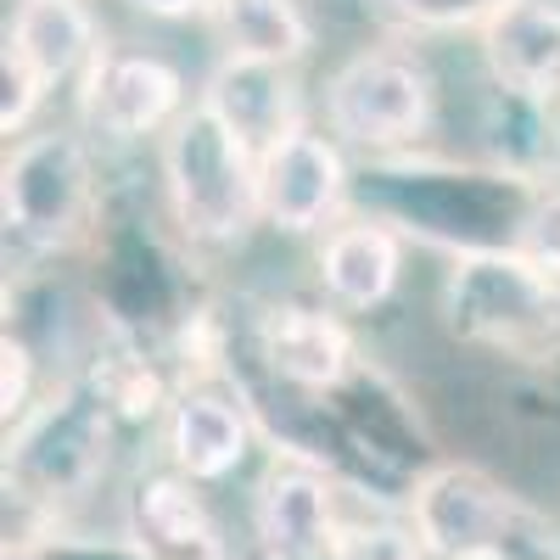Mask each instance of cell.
<instances>
[{
	"label": "cell",
	"mask_w": 560,
	"mask_h": 560,
	"mask_svg": "<svg viewBox=\"0 0 560 560\" xmlns=\"http://www.w3.org/2000/svg\"><path fill=\"white\" fill-rule=\"evenodd\" d=\"M163 191L191 242H242L264 213L258 152L208 102H197L163 135Z\"/></svg>",
	"instance_id": "6da1fadb"
},
{
	"label": "cell",
	"mask_w": 560,
	"mask_h": 560,
	"mask_svg": "<svg viewBox=\"0 0 560 560\" xmlns=\"http://www.w3.org/2000/svg\"><path fill=\"white\" fill-rule=\"evenodd\" d=\"M443 314L459 342L493 348L522 364L560 359V287L533 258L510 253H459L443 287Z\"/></svg>",
	"instance_id": "7a4b0ae2"
},
{
	"label": "cell",
	"mask_w": 560,
	"mask_h": 560,
	"mask_svg": "<svg viewBox=\"0 0 560 560\" xmlns=\"http://www.w3.org/2000/svg\"><path fill=\"white\" fill-rule=\"evenodd\" d=\"M409 533L427 560H560V538L477 465H438L420 477Z\"/></svg>",
	"instance_id": "3957f363"
},
{
	"label": "cell",
	"mask_w": 560,
	"mask_h": 560,
	"mask_svg": "<svg viewBox=\"0 0 560 560\" xmlns=\"http://www.w3.org/2000/svg\"><path fill=\"white\" fill-rule=\"evenodd\" d=\"M113 404L102 387H62L51 404L18 420L7 443V493L39 510H62L84 499L107 471Z\"/></svg>",
	"instance_id": "277c9868"
},
{
	"label": "cell",
	"mask_w": 560,
	"mask_h": 560,
	"mask_svg": "<svg viewBox=\"0 0 560 560\" xmlns=\"http://www.w3.org/2000/svg\"><path fill=\"white\" fill-rule=\"evenodd\" d=\"M325 124L364 152L409 147L432 124V79L398 51H359L325 84Z\"/></svg>",
	"instance_id": "5b68a950"
},
{
	"label": "cell",
	"mask_w": 560,
	"mask_h": 560,
	"mask_svg": "<svg viewBox=\"0 0 560 560\" xmlns=\"http://www.w3.org/2000/svg\"><path fill=\"white\" fill-rule=\"evenodd\" d=\"M90 208H96V174H90L84 140L68 129L28 135L7 163V230L28 247H68Z\"/></svg>",
	"instance_id": "8992f818"
},
{
	"label": "cell",
	"mask_w": 560,
	"mask_h": 560,
	"mask_svg": "<svg viewBox=\"0 0 560 560\" xmlns=\"http://www.w3.org/2000/svg\"><path fill=\"white\" fill-rule=\"evenodd\" d=\"M253 527L269 560H337L348 522L337 516V493L314 465H275L258 488Z\"/></svg>",
	"instance_id": "52a82bcc"
},
{
	"label": "cell",
	"mask_w": 560,
	"mask_h": 560,
	"mask_svg": "<svg viewBox=\"0 0 560 560\" xmlns=\"http://www.w3.org/2000/svg\"><path fill=\"white\" fill-rule=\"evenodd\" d=\"M342 152L337 140H325L314 129H292L287 140L258 158V185H264V219L275 230L308 236L342 202Z\"/></svg>",
	"instance_id": "ba28073f"
},
{
	"label": "cell",
	"mask_w": 560,
	"mask_h": 560,
	"mask_svg": "<svg viewBox=\"0 0 560 560\" xmlns=\"http://www.w3.org/2000/svg\"><path fill=\"white\" fill-rule=\"evenodd\" d=\"M482 57L504 96L533 113H560V7L516 0L482 28Z\"/></svg>",
	"instance_id": "9c48e42d"
},
{
	"label": "cell",
	"mask_w": 560,
	"mask_h": 560,
	"mask_svg": "<svg viewBox=\"0 0 560 560\" xmlns=\"http://www.w3.org/2000/svg\"><path fill=\"white\" fill-rule=\"evenodd\" d=\"M258 353L280 382L303 387V393H331L353 370L348 325L337 314H325V308H308V303L269 308L258 319Z\"/></svg>",
	"instance_id": "30bf717a"
},
{
	"label": "cell",
	"mask_w": 560,
	"mask_h": 560,
	"mask_svg": "<svg viewBox=\"0 0 560 560\" xmlns=\"http://www.w3.org/2000/svg\"><path fill=\"white\" fill-rule=\"evenodd\" d=\"M90 118L96 129L135 140L179 118V73L152 51H124L90 62Z\"/></svg>",
	"instance_id": "8fae6325"
},
{
	"label": "cell",
	"mask_w": 560,
	"mask_h": 560,
	"mask_svg": "<svg viewBox=\"0 0 560 560\" xmlns=\"http://www.w3.org/2000/svg\"><path fill=\"white\" fill-rule=\"evenodd\" d=\"M129 538L140 560H224V538L208 499L185 471L147 477L129 499Z\"/></svg>",
	"instance_id": "7c38bea8"
},
{
	"label": "cell",
	"mask_w": 560,
	"mask_h": 560,
	"mask_svg": "<svg viewBox=\"0 0 560 560\" xmlns=\"http://www.w3.org/2000/svg\"><path fill=\"white\" fill-rule=\"evenodd\" d=\"M102 57L96 23L79 0H18L12 28H7V62H18L39 90L73 79Z\"/></svg>",
	"instance_id": "4fadbf2b"
},
{
	"label": "cell",
	"mask_w": 560,
	"mask_h": 560,
	"mask_svg": "<svg viewBox=\"0 0 560 560\" xmlns=\"http://www.w3.org/2000/svg\"><path fill=\"white\" fill-rule=\"evenodd\" d=\"M230 129H236L247 147L264 158L275 140H287L298 124V84L292 68H275V62H224L202 96Z\"/></svg>",
	"instance_id": "5bb4252c"
},
{
	"label": "cell",
	"mask_w": 560,
	"mask_h": 560,
	"mask_svg": "<svg viewBox=\"0 0 560 560\" xmlns=\"http://www.w3.org/2000/svg\"><path fill=\"white\" fill-rule=\"evenodd\" d=\"M253 448V427L247 415L213 398V393H179L168 409V454H174V471H185L191 482H219L230 477Z\"/></svg>",
	"instance_id": "9a60e30c"
},
{
	"label": "cell",
	"mask_w": 560,
	"mask_h": 560,
	"mask_svg": "<svg viewBox=\"0 0 560 560\" xmlns=\"http://www.w3.org/2000/svg\"><path fill=\"white\" fill-rule=\"evenodd\" d=\"M398 264L404 247L387 224L376 219H353L337 224L319 247V287L337 308H376L398 287Z\"/></svg>",
	"instance_id": "2e32d148"
},
{
	"label": "cell",
	"mask_w": 560,
	"mask_h": 560,
	"mask_svg": "<svg viewBox=\"0 0 560 560\" xmlns=\"http://www.w3.org/2000/svg\"><path fill=\"white\" fill-rule=\"evenodd\" d=\"M230 62H275L292 68L308 57L314 28L298 12V0H213L208 7Z\"/></svg>",
	"instance_id": "e0dca14e"
},
{
	"label": "cell",
	"mask_w": 560,
	"mask_h": 560,
	"mask_svg": "<svg viewBox=\"0 0 560 560\" xmlns=\"http://www.w3.org/2000/svg\"><path fill=\"white\" fill-rule=\"evenodd\" d=\"M404 28H488L516 0H376Z\"/></svg>",
	"instance_id": "ac0fdd59"
},
{
	"label": "cell",
	"mask_w": 560,
	"mask_h": 560,
	"mask_svg": "<svg viewBox=\"0 0 560 560\" xmlns=\"http://www.w3.org/2000/svg\"><path fill=\"white\" fill-rule=\"evenodd\" d=\"M516 253L533 258L538 269L560 275V191L538 197V202L522 213V224H516Z\"/></svg>",
	"instance_id": "d6986e66"
},
{
	"label": "cell",
	"mask_w": 560,
	"mask_h": 560,
	"mask_svg": "<svg viewBox=\"0 0 560 560\" xmlns=\"http://www.w3.org/2000/svg\"><path fill=\"white\" fill-rule=\"evenodd\" d=\"M0 409H7V427H18V420L34 409L28 404V393H34V353L18 342V337H7V348H0Z\"/></svg>",
	"instance_id": "ffe728a7"
},
{
	"label": "cell",
	"mask_w": 560,
	"mask_h": 560,
	"mask_svg": "<svg viewBox=\"0 0 560 560\" xmlns=\"http://www.w3.org/2000/svg\"><path fill=\"white\" fill-rule=\"evenodd\" d=\"M129 7H140L147 18H191V12H208L213 0H129Z\"/></svg>",
	"instance_id": "44dd1931"
}]
</instances>
